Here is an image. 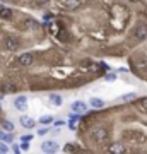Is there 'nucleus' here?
Wrapping results in <instances>:
<instances>
[{"label": "nucleus", "mask_w": 147, "mask_h": 154, "mask_svg": "<svg viewBox=\"0 0 147 154\" xmlns=\"http://www.w3.org/2000/svg\"><path fill=\"white\" fill-rule=\"evenodd\" d=\"M108 128H104V127H94L93 130H91V137H93L94 142L98 144H103L108 140Z\"/></svg>", "instance_id": "1"}, {"label": "nucleus", "mask_w": 147, "mask_h": 154, "mask_svg": "<svg viewBox=\"0 0 147 154\" xmlns=\"http://www.w3.org/2000/svg\"><path fill=\"white\" fill-rule=\"evenodd\" d=\"M4 48L7 50V51H16V50L21 48V41L16 38V36H5V39H4Z\"/></svg>", "instance_id": "2"}, {"label": "nucleus", "mask_w": 147, "mask_h": 154, "mask_svg": "<svg viewBox=\"0 0 147 154\" xmlns=\"http://www.w3.org/2000/svg\"><path fill=\"white\" fill-rule=\"evenodd\" d=\"M133 36H135L137 39H140V41L147 39V24L140 22V24L135 28V31H133Z\"/></svg>", "instance_id": "3"}, {"label": "nucleus", "mask_w": 147, "mask_h": 154, "mask_svg": "<svg viewBox=\"0 0 147 154\" xmlns=\"http://www.w3.org/2000/svg\"><path fill=\"white\" fill-rule=\"evenodd\" d=\"M33 62H34L33 53H22V55H19V58H17V63L22 65V67H29Z\"/></svg>", "instance_id": "4"}, {"label": "nucleus", "mask_w": 147, "mask_h": 154, "mask_svg": "<svg viewBox=\"0 0 147 154\" xmlns=\"http://www.w3.org/2000/svg\"><path fill=\"white\" fill-rule=\"evenodd\" d=\"M14 108L16 110H19V111H26L27 110V98L26 96H17L16 98V101H14Z\"/></svg>", "instance_id": "5"}, {"label": "nucleus", "mask_w": 147, "mask_h": 154, "mask_svg": "<svg viewBox=\"0 0 147 154\" xmlns=\"http://www.w3.org/2000/svg\"><path fill=\"white\" fill-rule=\"evenodd\" d=\"M41 151L43 152H57L58 151V144L55 142V140H44L41 144Z\"/></svg>", "instance_id": "6"}, {"label": "nucleus", "mask_w": 147, "mask_h": 154, "mask_svg": "<svg viewBox=\"0 0 147 154\" xmlns=\"http://www.w3.org/2000/svg\"><path fill=\"white\" fill-rule=\"evenodd\" d=\"M12 17H14V11H12L11 7H0V19L11 21Z\"/></svg>", "instance_id": "7"}, {"label": "nucleus", "mask_w": 147, "mask_h": 154, "mask_svg": "<svg viewBox=\"0 0 147 154\" xmlns=\"http://www.w3.org/2000/svg\"><path fill=\"white\" fill-rule=\"evenodd\" d=\"M70 110L75 111V113H84V111L87 110V105L84 103V101H74L70 105Z\"/></svg>", "instance_id": "8"}, {"label": "nucleus", "mask_w": 147, "mask_h": 154, "mask_svg": "<svg viewBox=\"0 0 147 154\" xmlns=\"http://www.w3.org/2000/svg\"><path fill=\"white\" fill-rule=\"evenodd\" d=\"M17 89H19V88H17L14 82H11V81H5V82H4V86H2V93H5V94L16 93Z\"/></svg>", "instance_id": "9"}, {"label": "nucleus", "mask_w": 147, "mask_h": 154, "mask_svg": "<svg viewBox=\"0 0 147 154\" xmlns=\"http://www.w3.org/2000/svg\"><path fill=\"white\" fill-rule=\"evenodd\" d=\"M21 125L26 127V128H33L36 125V122L33 120V116H27V115H22L21 116Z\"/></svg>", "instance_id": "10"}, {"label": "nucleus", "mask_w": 147, "mask_h": 154, "mask_svg": "<svg viewBox=\"0 0 147 154\" xmlns=\"http://www.w3.org/2000/svg\"><path fill=\"white\" fill-rule=\"evenodd\" d=\"M108 152H115V154H123V152H127V149H125V146H121V144H111L108 147Z\"/></svg>", "instance_id": "11"}, {"label": "nucleus", "mask_w": 147, "mask_h": 154, "mask_svg": "<svg viewBox=\"0 0 147 154\" xmlns=\"http://www.w3.org/2000/svg\"><path fill=\"white\" fill-rule=\"evenodd\" d=\"M89 105L93 106L94 110H101L104 106V99H101V98H91L89 99Z\"/></svg>", "instance_id": "12"}, {"label": "nucleus", "mask_w": 147, "mask_h": 154, "mask_svg": "<svg viewBox=\"0 0 147 154\" xmlns=\"http://www.w3.org/2000/svg\"><path fill=\"white\" fill-rule=\"evenodd\" d=\"M82 2H84V0H63V5H65L67 9H79V7L82 5Z\"/></svg>", "instance_id": "13"}, {"label": "nucleus", "mask_w": 147, "mask_h": 154, "mask_svg": "<svg viewBox=\"0 0 147 154\" xmlns=\"http://www.w3.org/2000/svg\"><path fill=\"white\" fill-rule=\"evenodd\" d=\"M48 99L53 106H62V103H63V98H62L60 94H50Z\"/></svg>", "instance_id": "14"}, {"label": "nucleus", "mask_w": 147, "mask_h": 154, "mask_svg": "<svg viewBox=\"0 0 147 154\" xmlns=\"http://www.w3.org/2000/svg\"><path fill=\"white\" fill-rule=\"evenodd\" d=\"M24 29H39V24L34 19H27L26 22H24V26H22Z\"/></svg>", "instance_id": "15"}, {"label": "nucleus", "mask_w": 147, "mask_h": 154, "mask_svg": "<svg viewBox=\"0 0 147 154\" xmlns=\"http://www.w3.org/2000/svg\"><path fill=\"white\" fill-rule=\"evenodd\" d=\"M133 99H137V94H135V93H128V94H123V96H120V98H118V101H121V103H127V101H133Z\"/></svg>", "instance_id": "16"}, {"label": "nucleus", "mask_w": 147, "mask_h": 154, "mask_svg": "<svg viewBox=\"0 0 147 154\" xmlns=\"http://www.w3.org/2000/svg\"><path fill=\"white\" fill-rule=\"evenodd\" d=\"M2 130H5V132H14V123L11 120H4L2 122Z\"/></svg>", "instance_id": "17"}, {"label": "nucleus", "mask_w": 147, "mask_h": 154, "mask_svg": "<svg viewBox=\"0 0 147 154\" xmlns=\"http://www.w3.org/2000/svg\"><path fill=\"white\" fill-rule=\"evenodd\" d=\"M39 122H41L43 125H50V123H53V116L51 115H44V116L39 118Z\"/></svg>", "instance_id": "18"}, {"label": "nucleus", "mask_w": 147, "mask_h": 154, "mask_svg": "<svg viewBox=\"0 0 147 154\" xmlns=\"http://www.w3.org/2000/svg\"><path fill=\"white\" fill-rule=\"evenodd\" d=\"M33 4H34V7H36V9H41L44 4H48V0H33Z\"/></svg>", "instance_id": "19"}, {"label": "nucleus", "mask_w": 147, "mask_h": 154, "mask_svg": "<svg viewBox=\"0 0 147 154\" xmlns=\"http://www.w3.org/2000/svg\"><path fill=\"white\" fill-rule=\"evenodd\" d=\"M69 116H70V122H75V123L81 120V113H75V111H72Z\"/></svg>", "instance_id": "20"}, {"label": "nucleus", "mask_w": 147, "mask_h": 154, "mask_svg": "<svg viewBox=\"0 0 147 154\" xmlns=\"http://www.w3.org/2000/svg\"><path fill=\"white\" fill-rule=\"evenodd\" d=\"M0 152H9V146H7L5 142H4V140H0Z\"/></svg>", "instance_id": "21"}, {"label": "nucleus", "mask_w": 147, "mask_h": 154, "mask_svg": "<svg viewBox=\"0 0 147 154\" xmlns=\"http://www.w3.org/2000/svg\"><path fill=\"white\" fill-rule=\"evenodd\" d=\"M72 151H79V147L77 146H72V144H69L65 147V152H72Z\"/></svg>", "instance_id": "22"}, {"label": "nucleus", "mask_w": 147, "mask_h": 154, "mask_svg": "<svg viewBox=\"0 0 147 154\" xmlns=\"http://www.w3.org/2000/svg\"><path fill=\"white\" fill-rule=\"evenodd\" d=\"M104 79H106V81H116V75H115V74H106Z\"/></svg>", "instance_id": "23"}, {"label": "nucleus", "mask_w": 147, "mask_h": 154, "mask_svg": "<svg viewBox=\"0 0 147 154\" xmlns=\"http://www.w3.org/2000/svg\"><path fill=\"white\" fill-rule=\"evenodd\" d=\"M50 132V130H48V128H44V127H43V128H39V130H38V134H39V135H46V134H48Z\"/></svg>", "instance_id": "24"}, {"label": "nucleus", "mask_w": 147, "mask_h": 154, "mask_svg": "<svg viewBox=\"0 0 147 154\" xmlns=\"http://www.w3.org/2000/svg\"><path fill=\"white\" fill-rule=\"evenodd\" d=\"M53 123H55V127H62L65 122H62V120H53Z\"/></svg>", "instance_id": "25"}, {"label": "nucleus", "mask_w": 147, "mask_h": 154, "mask_svg": "<svg viewBox=\"0 0 147 154\" xmlns=\"http://www.w3.org/2000/svg\"><path fill=\"white\" fill-rule=\"evenodd\" d=\"M21 149H24V151H27V149H29V144H27V140H24V142H22Z\"/></svg>", "instance_id": "26"}, {"label": "nucleus", "mask_w": 147, "mask_h": 154, "mask_svg": "<svg viewBox=\"0 0 147 154\" xmlns=\"http://www.w3.org/2000/svg\"><path fill=\"white\" fill-rule=\"evenodd\" d=\"M69 128H70V130H75V122H70V120H69Z\"/></svg>", "instance_id": "27"}, {"label": "nucleus", "mask_w": 147, "mask_h": 154, "mask_svg": "<svg viewBox=\"0 0 147 154\" xmlns=\"http://www.w3.org/2000/svg\"><path fill=\"white\" fill-rule=\"evenodd\" d=\"M12 151H14V152H21V147H19V146H16V144H14V146H12Z\"/></svg>", "instance_id": "28"}, {"label": "nucleus", "mask_w": 147, "mask_h": 154, "mask_svg": "<svg viewBox=\"0 0 147 154\" xmlns=\"http://www.w3.org/2000/svg\"><path fill=\"white\" fill-rule=\"evenodd\" d=\"M130 4H139V2H142V0H128Z\"/></svg>", "instance_id": "29"}, {"label": "nucleus", "mask_w": 147, "mask_h": 154, "mask_svg": "<svg viewBox=\"0 0 147 154\" xmlns=\"http://www.w3.org/2000/svg\"><path fill=\"white\" fill-rule=\"evenodd\" d=\"M144 110H145V111H147V98H145V99H144Z\"/></svg>", "instance_id": "30"}, {"label": "nucleus", "mask_w": 147, "mask_h": 154, "mask_svg": "<svg viewBox=\"0 0 147 154\" xmlns=\"http://www.w3.org/2000/svg\"><path fill=\"white\" fill-rule=\"evenodd\" d=\"M2 135H4V130H0V139H2Z\"/></svg>", "instance_id": "31"}, {"label": "nucleus", "mask_w": 147, "mask_h": 154, "mask_svg": "<svg viewBox=\"0 0 147 154\" xmlns=\"http://www.w3.org/2000/svg\"><path fill=\"white\" fill-rule=\"evenodd\" d=\"M86 2H94V0H86Z\"/></svg>", "instance_id": "32"}]
</instances>
